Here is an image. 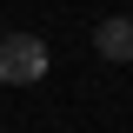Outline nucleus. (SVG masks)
<instances>
[{
  "label": "nucleus",
  "mask_w": 133,
  "mask_h": 133,
  "mask_svg": "<svg viewBox=\"0 0 133 133\" xmlns=\"http://www.w3.org/2000/svg\"><path fill=\"white\" fill-rule=\"evenodd\" d=\"M47 66H53V53L40 33H0V80L7 87H40Z\"/></svg>",
  "instance_id": "nucleus-1"
},
{
  "label": "nucleus",
  "mask_w": 133,
  "mask_h": 133,
  "mask_svg": "<svg viewBox=\"0 0 133 133\" xmlns=\"http://www.w3.org/2000/svg\"><path fill=\"white\" fill-rule=\"evenodd\" d=\"M93 53L100 60H133V14H113L93 27Z\"/></svg>",
  "instance_id": "nucleus-2"
}]
</instances>
